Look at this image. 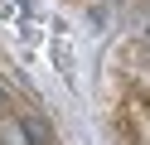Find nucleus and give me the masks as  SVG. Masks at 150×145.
<instances>
[{
  "mask_svg": "<svg viewBox=\"0 0 150 145\" xmlns=\"http://www.w3.org/2000/svg\"><path fill=\"white\" fill-rule=\"evenodd\" d=\"M0 145H39V140H34V121L0 111Z\"/></svg>",
  "mask_w": 150,
  "mask_h": 145,
  "instance_id": "obj_1",
  "label": "nucleus"
},
{
  "mask_svg": "<svg viewBox=\"0 0 150 145\" xmlns=\"http://www.w3.org/2000/svg\"><path fill=\"white\" fill-rule=\"evenodd\" d=\"M49 58H53V68H58L63 77H73V48H68V39H63V34L49 44Z\"/></svg>",
  "mask_w": 150,
  "mask_h": 145,
  "instance_id": "obj_2",
  "label": "nucleus"
},
{
  "mask_svg": "<svg viewBox=\"0 0 150 145\" xmlns=\"http://www.w3.org/2000/svg\"><path fill=\"white\" fill-rule=\"evenodd\" d=\"M0 111H10V92H5V82H0Z\"/></svg>",
  "mask_w": 150,
  "mask_h": 145,
  "instance_id": "obj_3",
  "label": "nucleus"
},
{
  "mask_svg": "<svg viewBox=\"0 0 150 145\" xmlns=\"http://www.w3.org/2000/svg\"><path fill=\"white\" fill-rule=\"evenodd\" d=\"M15 5H20V10H24V15H34V0H15Z\"/></svg>",
  "mask_w": 150,
  "mask_h": 145,
  "instance_id": "obj_4",
  "label": "nucleus"
}]
</instances>
